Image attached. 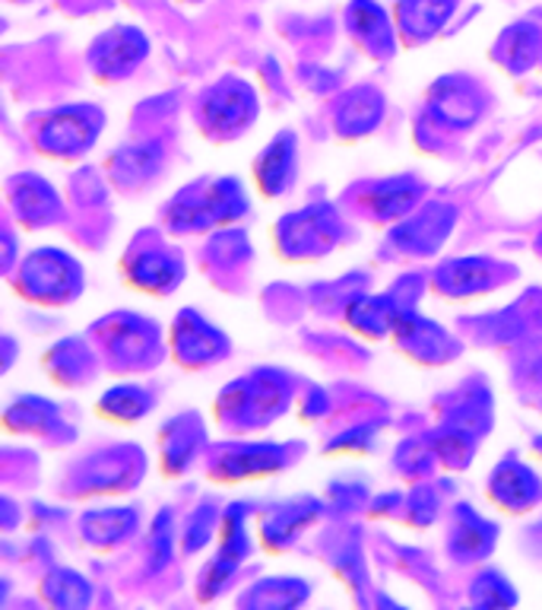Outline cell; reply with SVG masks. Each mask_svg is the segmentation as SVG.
Wrapping results in <instances>:
<instances>
[{
	"label": "cell",
	"instance_id": "cell-1",
	"mask_svg": "<svg viewBox=\"0 0 542 610\" xmlns=\"http://www.w3.org/2000/svg\"><path fill=\"white\" fill-rule=\"evenodd\" d=\"M450 13V0H404V26L415 33H435Z\"/></svg>",
	"mask_w": 542,
	"mask_h": 610
}]
</instances>
